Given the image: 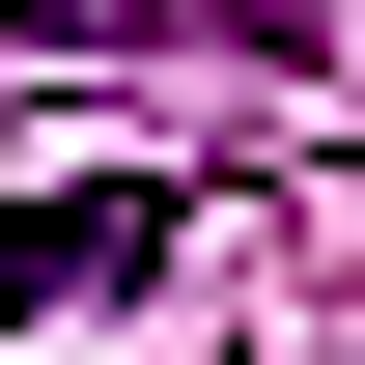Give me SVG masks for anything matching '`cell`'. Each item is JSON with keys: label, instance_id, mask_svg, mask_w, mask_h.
I'll return each instance as SVG.
<instances>
[{"label": "cell", "instance_id": "obj_1", "mask_svg": "<svg viewBox=\"0 0 365 365\" xmlns=\"http://www.w3.org/2000/svg\"><path fill=\"white\" fill-rule=\"evenodd\" d=\"M169 253H197V225H169L140 169H85V197H0V309H140Z\"/></svg>", "mask_w": 365, "mask_h": 365}, {"label": "cell", "instance_id": "obj_2", "mask_svg": "<svg viewBox=\"0 0 365 365\" xmlns=\"http://www.w3.org/2000/svg\"><path fill=\"white\" fill-rule=\"evenodd\" d=\"M56 56H253V85H309V0H29Z\"/></svg>", "mask_w": 365, "mask_h": 365}]
</instances>
